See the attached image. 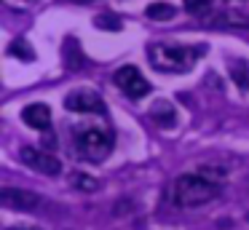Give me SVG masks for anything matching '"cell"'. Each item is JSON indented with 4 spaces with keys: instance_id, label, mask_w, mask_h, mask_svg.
<instances>
[{
    "instance_id": "obj_1",
    "label": "cell",
    "mask_w": 249,
    "mask_h": 230,
    "mask_svg": "<svg viewBox=\"0 0 249 230\" xmlns=\"http://www.w3.org/2000/svg\"><path fill=\"white\" fill-rule=\"evenodd\" d=\"M206 53V46H179V43H153L147 48V62L158 72L182 75L198 64V59Z\"/></svg>"
},
{
    "instance_id": "obj_10",
    "label": "cell",
    "mask_w": 249,
    "mask_h": 230,
    "mask_svg": "<svg viewBox=\"0 0 249 230\" xmlns=\"http://www.w3.org/2000/svg\"><path fill=\"white\" fill-rule=\"evenodd\" d=\"M174 14H177V8L172 3H150L145 8V16L153 21H169V19H174Z\"/></svg>"
},
{
    "instance_id": "obj_14",
    "label": "cell",
    "mask_w": 249,
    "mask_h": 230,
    "mask_svg": "<svg viewBox=\"0 0 249 230\" xmlns=\"http://www.w3.org/2000/svg\"><path fill=\"white\" fill-rule=\"evenodd\" d=\"M182 5H185V11H188V14H193V16H204V14H209L212 0H182Z\"/></svg>"
},
{
    "instance_id": "obj_2",
    "label": "cell",
    "mask_w": 249,
    "mask_h": 230,
    "mask_svg": "<svg viewBox=\"0 0 249 230\" xmlns=\"http://www.w3.org/2000/svg\"><path fill=\"white\" fill-rule=\"evenodd\" d=\"M222 193L220 182L209 179L204 174H179L172 185V201L182 209H196L214 201Z\"/></svg>"
},
{
    "instance_id": "obj_6",
    "label": "cell",
    "mask_w": 249,
    "mask_h": 230,
    "mask_svg": "<svg viewBox=\"0 0 249 230\" xmlns=\"http://www.w3.org/2000/svg\"><path fill=\"white\" fill-rule=\"evenodd\" d=\"M19 158H22V163H24V166H30V169H35L38 174H46V177H56V174L62 171L59 158H54L51 153H43V150L22 147Z\"/></svg>"
},
{
    "instance_id": "obj_11",
    "label": "cell",
    "mask_w": 249,
    "mask_h": 230,
    "mask_svg": "<svg viewBox=\"0 0 249 230\" xmlns=\"http://www.w3.org/2000/svg\"><path fill=\"white\" fill-rule=\"evenodd\" d=\"M231 78L236 80L238 88L249 91V62H244V59H236V62L231 64Z\"/></svg>"
},
{
    "instance_id": "obj_4",
    "label": "cell",
    "mask_w": 249,
    "mask_h": 230,
    "mask_svg": "<svg viewBox=\"0 0 249 230\" xmlns=\"http://www.w3.org/2000/svg\"><path fill=\"white\" fill-rule=\"evenodd\" d=\"M113 83L118 86V88L124 91L126 96H129V99H142V96H147V94L153 91V88H150V80H147L137 67H131V64L115 70Z\"/></svg>"
},
{
    "instance_id": "obj_7",
    "label": "cell",
    "mask_w": 249,
    "mask_h": 230,
    "mask_svg": "<svg viewBox=\"0 0 249 230\" xmlns=\"http://www.w3.org/2000/svg\"><path fill=\"white\" fill-rule=\"evenodd\" d=\"M0 201H3V206L17 209V212H35L40 206V195H35L30 190H19V187H3Z\"/></svg>"
},
{
    "instance_id": "obj_8",
    "label": "cell",
    "mask_w": 249,
    "mask_h": 230,
    "mask_svg": "<svg viewBox=\"0 0 249 230\" xmlns=\"http://www.w3.org/2000/svg\"><path fill=\"white\" fill-rule=\"evenodd\" d=\"M22 118L27 126L38 128V131H43V128L51 126V110L49 105H43V102H33V105H27L22 110Z\"/></svg>"
},
{
    "instance_id": "obj_5",
    "label": "cell",
    "mask_w": 249,
    "mask_h": 230,
    "mask_svg": "<svg viewBox=\"0 0 249 230\" xmlns=\"http://www.w3.org/2000/svg\"><path fill=\"white\" fill-rule=\"evenodd\" d=\"M65 107L70 112H83V115H107L102 96L91 88H75L65 96Z\"/></svg>"
},
{
    "instance_id": "obj_16",
    "label": "cell",
    "mask_w": 249,
    "mask_h": 230,
    "mask_svg": "<svg viewBox=\"0 0 249 230\" xmlns=\"http://www.w3.org/2000/svg\"><path fill=\"white\" fill-rule=\"evenodd\" d=\"M6 230H30V228H6Z\"/></svg>"
},
{
    "instance_id": "obj_3",
    "label": "cell",
    "mask_w": 249,
    "mask_h": 230,
    "mask_svg": "<svg viewBox=\"0 0 249 230\" xmlns=\"http://www.w3.org/2000/svg\"><path fill=\"white\" fill-rule=\"evenodd\" d=\"M75 137V150L83 160L91 163H102L110 153H113V131L107 126H75L72 128Z\"/></svg>"
},
{
    "instance_id": "obj_17",
    "label": "cell",
    "mask_w": 249,
    "mask_h": 230,
    "mask_svg": "<svg viewBox=\"0 0 249 230\" xmlns=\"http://www.w3.org/2000/svg\"><path fill=\"white\" fill-rule=\"evenodd\" d=\"M72 3H91V0H72Z\"/></svg>"
},
{
    "instance_id": "obj_9",
    "label": "cell",
    "mask_w": 249,
    "mask_h": 230,
    "mask_svg": "<svg viewBox=\"0 0 249 230\" xmlns=\"http://www.w3.org/2000/svg\"><path fill=\"white\" fill-rule=\"evenodd\" d=\"M177 110L172 107V102H156V107H153V121L156 123H161L163 128H169V126H174L177 123Z\"/></svg>"
},
{
    "instance_id": "obj_15",
    "label": "cell",
    "mask_w": 249,
    "mask_h": 230,
    "mask_svg": "<svg viewBox=\"0 0 249 230\" xmlns=\"http://www.w3.org/2000/svg\"><path fill=\"white\" fill-rule=\"evenodd\" d=\"M97 24H99V27L110 24L113 30H118V27H121V21H118V19H113V16H99V19H97Z\"/></svg>"
},
{
    "instance_id": "obj_12",
    "label": "cell",
    "mask_w": 249,
    "mask_h": 230,
    "mask_svg": "<svg viewBox=\"0 0 249 230\" xmlns=\"http://www.w3.org/2000/svg\"><path fill=\"white\" fill-rule=\"evenodd\" d=\"M8 53H11L14 59H24V62H33V59H35V53H33V48H30V43L22 40V37H17V40L8 46Z\"/></svg>"
},
{
    "instance_id": "obj_18",
    "label": "cell",
    "mask_w": 249,
    "mask_h": 230,
    "mask_svg": "<svg viewBox=\"0 0 249 230\" xmlns=\"http://www.w3.org/2000/svg\"><path fill=\"white\" fill-rule=\"evenodd\" d=\"M247 27H249V19H247Z\"/></svg>"
},
{
    "instance_id": "obj_13",
    "label": "cell",
    "mask_w": 249,
    "mask_h": 230,
    "mask_svg": "<svg viewBox=\"0 0 249 230\" xmlns=\"http://www.w3.org/2000/svg\"><path fill=\"white\" fill-rule=\"evenodd\" d=\"M72 185H75L81 193H94V190H99V182L94 179V177H89V174H72Z\"/></svg>"
}]
</instances>
